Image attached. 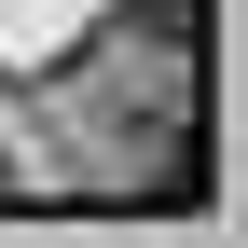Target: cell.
Returning a JSON list of instances; mask_svg holds the SVG:
<instances>
[{
  "mask_svg": "<svg viewBox=\"0 0 248 248\" xmlns=\"http://www.w3.org/2000/svg\"><path fill=\"white\" fill-rule=\"evenodd\" d=\"M124 28H138L152 55H179V42H193V0H124Z\"/></svg>",
  "mask_w": 248,
  "mask_h": 248,
  "instance_id": "cell-1",
  "label": "cell"
},
{
  "mask_svg": "<svg viewBox=\"0 0 248 248\" xmlns=\"http://www.w3.org/2000/svg\"><path fill=\"white\" fill-rule=\"evenodd\" d=\"M0 193H14V179H0Z\"/></svg>",
  "mask_w": 248,
  "mask_h": 248,
  "instance_id": "cell-2",
  "label": "cell"
}]
</instances>
